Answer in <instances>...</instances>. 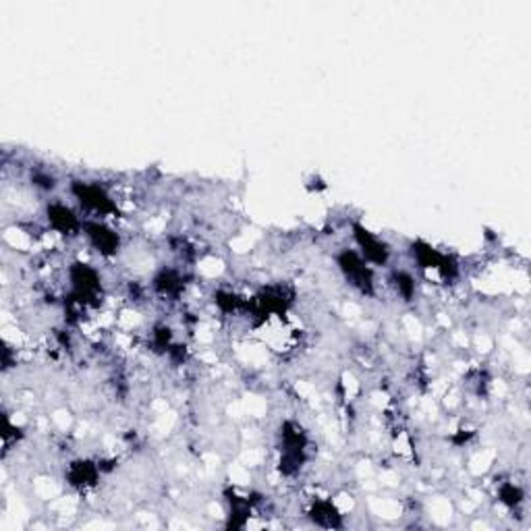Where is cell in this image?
<instances>
[{"label": "cell", "instance_id": "5", "mask_svg": "<svg viewBox=\"0 0 531 531\" xmlns=\"http://www.w3.org/2000/svg\"><path fill=\"white\" fill-rule=\"evenodd\" d=\"M337 513L334 509L328 504V502H318L313 509H311V519L320 525H326V528H337L339 521H337Z\"/></svg>", "mask_w": 531, "mask_h": 531}, {"label": "cell", "instance_id": "2", "mask_svg": "<svg viewBox=\"0 0 531 531\" xmlns=\"http://www.w3.org/2000/svg\"><path fill=\"white\" fill-rule=\"evenodd\" d=\"M353 231L355 241H357V245H359L361 255H363L365 262H371L376 266H382V264L388 262L390 251H388V247H386V243L382 239H378L374 233H369L367 229H363L361 225H355Z\"/></svg>", "mask_w": 531, "mask_h": 531}, {"label": "cell", "instance_id": "1", "mask_svg": "<svg viewBox=\"0 0 531 531\" xmlns=\"http://www.w3.org/2000/svg\"><path fill=\"white\" fill-rule=\"evenodd\" d=\"M339 268L345 274V278L353 285L357 291H361L363 295L374 291V274L371 268L367 266V262L363 260V255L355 249H347L339 255Z\"/></svg>", "mask_w": 531, "mask_h": 531}, {"label": "cell", "instance_id": "4", "mask_svg": "<svg viewBox=\"0 0 531 531\" xmlns=\"http://www.w3.org/2000/svg\"><path fill=\"white\" fill-rule=\"evenodd\" d=\"M48 220H50V225H52L57 231H62V233L73 231V229L77 227L75 214H73L66 206H62V204H55V206L48 208Z\"/></svg>", "mask_w": 531, "mask_h": 531}, {"label": "cell", "instance_id": "7", "mask_svg": "<svg viewBox=\"0 0 531 531\" xmlns=\"http://www.w3.org/2000/svg\"><path fill=\"white\" fill-rule=\"evenodd\" d=\"M395 281H397V291L409 301V299L415 295L413 276L407 274V272H397V274H395Z\"/></svg>", "mask_w": 531, "mask_h": 531}, {"label": "cell", "instance_id": "6", "mask_svg": "<svg viewBox=\"0 0 531 531\" xmlns=\"http://www.w3.org/2000/svg\"><path fill=\"white\" fill-rule=\"evenodd\" d=\"M498 496H500V502H504V504L511 507V509H515V507H519V504L523 502V490H521L519 486H515V483H504V486H500Z\"/></svg>", "mask_w": 531, "mask_h": 531}, {"label": "cell", "instance_id": "3", "mask_svg": "<svg viewBox=\"0 0 531 531\" xmlns=\"http://www.w3.org/2000/svg\"><path fill=\"white\" fill-rule=\"evenodd\" d=\"M87 236H90V241L94 243V247L98 249V251H102V253H115L118 249V235L113 231V229H108V227H104V225H87Z\"/></svg>", "mask_w": 531, "mask_h": 531}]
</instances>
